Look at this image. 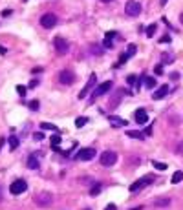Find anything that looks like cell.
<instances>
[{
  "mask_svg": "<svg viewBox=\"0 0 183 210\" xmlns=\"http://www.w3.org/2000/svg\"><path fill=\"white\" fill-rule=\"evenodd\" d=\"M95 84V75H92L90 79H88V82H86V86L81 90V93H79V99H84V97L90 93V90H92V86Z\"/></svg>",
  "mask_w": 183,
  "mask_h": 210,
  "instance_id": "4fadbf2b",
  "label": "cell"
},
{
  "mask_svg": "<svg viewBox=\"0 0 183 210\" xmlns=\"http://www.w3.org/2000/svg\"><path fill=\"white\" fill-rule=\"evenodd\" d=\"M126 80H128V84H137V77L136 75H128Z\"/></svg>",
  "mask_w": 183,
  "mask_h": 210,
  "instance_id": "836d02e7",
  "label": "cell"
},
{
  "mask_svg": "<svg viewBox=\"0 0 183 210\" xmlns=\"http://www.w3.org/2000/svg\"><path fill=\"white\" fill-rule=\"evenodd\" d=\"M156 29H158V26H156V24H150V26L146 28V37H154Z\"/></svg>",
  "mask_w": 183,
  "mask_h": 210,
  "instance_id": "484cf974",
  "label": "cell"
},
{
  "mask_svg": "<svg viewBox=\"0 0 183 210\" xmlns=\"http://www.w3.org/2000/svg\"><path fill=\"white\" fill-rule=\"evenodd\" d=\"M159 42H161V44H167V42H170V37H168V35H165V37L159 38Z\"/></svg>",
  "mask_w": 183,
  "mask_h": 210,
  "instance_id": "e575fe53",
  "label": "cell"
},
{
  "mask_svg": "<svg viewBox=\"0 0 183 210\" xmlns=\"http://www.w3.org/2000/svg\"><path fill=\"white\" fill-rule=\"evenodd\" d=\"M130 210H143V207H136V208H130Z\"/></svg>",
  "mask_w": 183,
  "mask_h": 210,
  "instance_id": "ee69618b",
  "label": "cell"
},
{
  "mask_svg": "<svg viewBox=\"0 0 183 210\" xmlns=\"http://www.w3.org/2000/svg\"><path fill=\"white\" fill-rule=\"evenodd\" d=\"M94 157H95V150H94V148H82V150H79L77 155H75L77 161H92Z\"/></svg>",
  "mask_w": 183,
  "mask_h": 210,
  "instance_id": "30bf717a",
  "label": "cell"
},
{
  "mask_svg": "<svg viewBox=\"0 0 183 210\" xmlns=\"http://www.w3.org/2000/svg\"><path fill=\"white\" fill-rule=\"evenodd\" d=\"M0 201H2V186H0Z\"/></svg>",
  "mask_w": 183,
  "mask_h": 210,
  "instance_id": "bcb514c9",
  "label": "cell"
},
{
  "mask_svg": "<svg viewBox=\"0 0 183 210\" xmlns=\"http://www.w3.org/2000/svg\"><path fill=\"white\" fill-rule=\"evenodd\" d=\"M59 82H61V84H66V86L73 84V82H75V75H73V71H70V70H62L61 73H59Z\"/></svg>",
  "mask_w": 183,
  "mask_h": 210,
  "instance_id": "9c48e42d",
  "label": "cell"
},
{
  "mask_svg": "<svg viewBox=\"0 0 183 210\" xmlns=\"http://www.w3.org/2000/svg\"><path fill=\"white\" fill-rule=\"evenodd\" d=\"M102 190V185L101 183H94V186L90 188V195H99Z\"/></svg>",
  "mask_w": 183,
  "mask_h": 210,
  "instance_id": "e0dca14e",
  "label": "cell"
},
{
  "mask_svg": "<svg viewBox=\"0 0 183 210\" xmlns=\"http://www.w3.org/2000/svg\"><path fill=\"white\" fill-rule=\"evenodd\" d=\"M86 122H88V117H77V119H75V126H77V128H82Z\"/></svg>",
  "mask_w": 183,
  "mask_h": 210,
  "instance_id": "d4e9b609",
  "label": "cell"
},
{
  "mask_svg": "<svg viewBox=\"0 0 183 210\" xmlns=\"http://www.w3.org/2000/svg\"><path fill=\"white\" fill-rule=\"evenodd\" d=\"M123 93H128V92H124V90H117L115 93H112V97H110V108H117L119 106V102H121L123 99Z\"/></svg>",
  "mask_w": 183,
  "mask_h": 210,
  "instance_id": "8fae6325",
  "label": "cell"
},
{
  "mask_svg": "<svg viewBox=\"0 0 183 210\" xmlns=\"http://www.w3.org/2000/svg\"><path fill=\"white\" fill-rule=\"evenodd\" d=\"M90 51H92V53H95V55H101V53H102L101 46H97V44H94V46L90 48Z\"/></svg>",
  "mask_w": 183,
  "mask_h": 210,
  "instance_id": "f1b7e54d",
  "label": "cell"
},
{
  "mask_svg": "<svg viewBox=\"0 0 183 210\" xmlns=\"http://www.w3.org/2000/svg\"><path fill=\"white\" fill-rule=\"evenodd\" d=\"M102 2H112V0H102Z\"/></svg>",
  "mask_w": 183,
  "mask_h": 210,
  "instance_id": "7dc6e473",
  "label": "cell"
},
{
  "mask_svg": "<svg viewBox=\"0 0 183 210\" xmlns=\"http://www.w3.org/2000/svg\"><path fill=\"white\" fill-rule=\"evenodd\" d=\"M11 15V11L9 9H6V11H2V17H9Z\"/></svg>",
  "mask_w": 183,
  "mask_h": 210,
  "instance_id": "b9f144b4",
  "label": "cell"
},
{
  "mask_svg": "<svg viewBox=\"0 0 183 210\" xmlns=\"http://www.w3.org/2000/svg\"><path fill=\"white\" fill-rule=\"evenodd\" d=\"M112 46H114V40H108V38H104V42H102V48H104V49H112Z\"/></svg>",
  "mask_w": 183,
  "mask_h": 210,
  "instance_id": "f546056e",
  "label": "cell"
},
{
  "mask_svg": "<svg viewBox=\"0 0 183 210\" xmlns=\"http://www.w3.org/2000/svg\"><path fill=\"white\" fill-rule=\"evenodd\" d=\"M152 166H154L156 170H161V172L168 168V165H165V163H159V161H152Z\"/></svg>",
  "mask_w": 183,
  "mask_h": 210,
  "instance_id": "603a6c76",
  "label": "cell"
},
{
  "mask_svg": "<svg viewBox=\"0 0 183 210\" xmlns=\"http://www.w3.org/2000/svg\"><path fill=\"white\" fill-rule=\"evenodd\" d=\"M134 117H136V122H137V124H145V122H148V115H146V112H145V108L136 110Z\"/></svg>",
  "mask_w": 183,
  "mask_h": 210,
  "instance_id": "7c38bea8",
  "label": "cell"
},
{
  "mask_svg": "<svg viewBox=\"0 0 183 210\" xmlns=\"http://www.w3.org/2000/svg\"><path fill=\"white\" fill-rule=\"evenodd\" d=\"M154 71H156V75H161V73H163V68H161V64H159V66H156V70H154Z\"/></svg>",
  "mask_w": 183,
  "mask_h": 210,
  "instance_id": "8d00e7d4",
  "label": "cell"
},
{
  "mask_svg": "<svg viewBox=\"0 0 183 210\" xmlns=\"http://www.w3.org/2000/svg\"><path fill=\"white\" fill-rule=\"evenodd\" d=\"M6 53H7V49L4 46H0V55H6Z\"/></svg>",
  "mask_w": 183,
  "mask_h": 210,
  "instance_id": "7bdbcfd3",
  "label": "cell"
},
{
  "mask_svg": "<svg viewBox=\"0 0 183 210\" xmlns=\"http://www.w3.org/2000/svg\"><path fill=\"white\" fill-rule=\"evenodd\" d=\"M28 168H31V170H39L41 168V163H39V159H37V155H29L28 157Z\"/></svg>",
  "mask_w": 183,
  "mask_h": 210,
  "instance_id": "9a60e30c",
  "label": "cell"
},
{
  "mask_svg": "<svg viewBox=\"0 0 183 210\" xmlns=\"http://www.w3.org/2000/svg\"><path fill=\"white\" fill-rule=\"evenodd\" d=\"M17 146H19V137L11 135V137H9V148H11V150H17Z\"/></svg>",
  "mask_w": 183,
  "mask_h": 210,
  "instance_id": "cb8c5ba5",
  "label": "cell"
},
{
  "mask_svg": "<svg viewBox=\"0 0 183 210\" xmlns=\"http://www.w3.org/2000/svg\"><path fill=\"white\" fill-rule=\"evenodd\" d=\"M168 93V86L167 84H163V86H159L154 93H152V99H156V101H159V99H163V97Z\"/></svg>",
  "mask_w": 183,
  "mask_h": 210,
  "instance_id": "5bb4252c",
  "label": "cell"
},
{
  "mask_svg": "<svg viewBox=\"0 0 183 210\" xmlns=\"http://www.w3.org/2000/svg\"><path fill=\"white\" fill-rule=\"evenodd\" d=\"M181 181H183V172L181 170H176V172L172 174V183L178 185V183H181Z\"/></svg>",
  "mask_w": 183,
  "mask_h": 210,
  "instance_id": "ac0fdd59",
  "label": "cell"
},
{
  "mask_svg": "<svg viewBox=\"0 0 183 210\" xmlns=\"http://www.w3.org/2000/svg\"><path fill=\"white\" fill-rule=\"evenodd\" d=\"M180 22H181V24H183V13H181V15H180Z\"/></svg>",
  "mask_w": 183,
  "mask_h": 210,
  "instance_id": "f6af8a7d",
  "label": "cell"
},
{
  "mask_svg": "<svg viewBox=\"0 0 183 210\" xmlns=\"http://www.w3.org/2000/svg\"><path fill=\"white\" fill-rule=\"evenodd\" d=\"M104 210H117V208H115L114 203H110V205H106V208H104Z\"/></svg>",
  "mask_w": 183,
  "mask_h": 210,
  "instance_id": "ab89813d",
  "label": "cell"
},
{
  "mask_svg": "<svg viewBox=\"0 0 183 210\" xmlns=\"http://www.w3.org/2000/svg\"><path fill=\"white\" fill-rule=\"evenodd\" d=\"M136 51H137V48H136V44H130V46H128V51H126V55H128V57H132V55H134Z\"/></svg>",
  "mask_w": 183,
  "mask_h": 210,
  "instance_id": "4dcf8cb0",
  "label": "cell"
},
{
  "mask_svg": "<svg viewBox=\"0 0 183 210\" xmlns=\"http://www.w3.org/2000/svg\"><path fill=\"white\" fill-rule=\"evenodd\" d=\"M126 135H128V137H132V139H145V137H143L145 134L136 132V130H128V132H126Z\"/></svg>",
  "mask_w": 183,
  "mask_h": 210,
  "instance_id": "7402d4cb",
  "label": "cell"
},
{
  "mask_svg": "<svg viewBox=\"0 0 183 210\" xmlns=\"http://www.w3.org/2000/svg\"><path fill=\"white\" fill-rule=\"evenodd\" d=\"M124 13H126L128 17H137V15L141 13V4L136 2V0H128V2L124 4Z\"/></svg>",
  "mask_w": 183,
  "mask_h": 210,
  "instance_id": "7a4b0ae2",
  "label": "cell"
},
{
  "mask_svg": "<svg viewBox=\"0 0 183 210\" xmlns=\"http://www.w3.org/2000/svg\"><path fill=\"white\" fill-rule=\"evenodd\" d=\"M37 84H39V80H35V79H31V80H29V88H35Z\"/></svg>",
  "mask_w": 183,
  "mask_h": 210,
  "instance_id": "74e56055",
  "label": "cell"
},
{
  "mask_svg": "<svg viewBox=\"0 0 183 210\" xmlns=\"http://www.w3.org/2000/svg\"><path fill=\"white\" fill-rule=\"evenodd\" d=\"M115 161H117V153L115 152H112V150L102 152V155H101V165L102 166H114Z\"/></svg>",
  "mask_w": 183,
  "mask_h": 210,
  "instance_id": "5b68a950",
  "label": "cell"
},
{
  "mask_svg": "<svg viewBox=\"0 0 183 210\" xmlns=\"http://www.w3.org/2000/svg\"><path fill=\"white\" fill-rule=\"evenodd\" d=\"M41 128L42 130H51V132H59V128L51 122H41Z\"/></svg>",
  "mask_w": 183,
  "mask_h": 210,
  "instance_id": "44dd1931",
  "label": "cell"
},
{
  "mask_svg": "<svg viewBox=\"0 0 183 210\" xmlns=\"http://www.w3.org/2000/svg\"><path fill=\"white\" fill-rule=\"evenodd\" d=\"M110 88H112V80H106V82L99 84V86L94 90V97H92V101H90V102H94V101H95V97H101V95H104V93H108V92H110Z\"/></svg>",
  "mask_w": 183,
  "mask_h": 210,
  "instance_id": "ba28073f",
  "label": "cell"
},
{
  "mask_svg": "<svg viewBox=\"0 0 183 210\" xmlns=\"http://www.w3.org/2000/svg\"><path fill=\"white\" fill-rule=\"evenodd\" d=\"M143 134H145V135H152V128H150V126H148V128H145V132H143Z\"/></svg>",
  "mask_w": 183,
  "mask_h": 210,
  "instance_id": "60d3db41",
  "label": "cell"
},
{
  "mask_svg": "<svg viewBox=\"0 0 183 210\" xmlns=\"http://www.w3.org/2000/svg\"><path fill=\"white\" fill-rule=\"evenodd\" d=\"M176 152H178V153H183V141H181V143H180V144H178V148H176Z\"/></svg>",
  "mask_w": 183,
  "mask_h": 210,
  "instance_id": "f35d334b",
  "label": "cell"
},
{
  "mask_svg": "<svg viewBox=\"0 0 183 210\" xmlns=\"http://www.w3.org/2000/svg\"><path fill=\"white\" fill-rule=\"evenodd\" d=\"M115 37H117L115 31H106V35H104V38H108V40H114Z\"/></svg>",
  "mask_w": 183,
  "mask_h": 210,
  "instance_id": "d6a6232c",
  "label": "cell"
},
{
  "mask_svg": "<svg viewBox=\"0 0 183 210\" xmlns=\"http://www.w3.org/2000/svg\"><path fill=\"white\" fill-rule=\"evenodd\" d=\"M152 181H154V177H152V175H145V177H141V179H137L136 183H132L128 190H130V192H139V190H143L146 185H150Z\"/></svg>",
  "mask_w": 183,
  "mask_h": 210,
  "instance_id": "3957f363",
  "label": "cell"
},
{
  "mask_svg": "<svg viewBox=\"0 0 183 210\" xmlns=\"http://www.w3.org/2000/svg\"><path fill=\"white\" fill-rule=\"evenodd\" d=\"M33 201H35V205L46 208V207H50V205L53 203V197H51V194H48V192H41V194H37V195L33 197Z\"/></svg>",
  "mask_w": 183,
  "mask_h": 210,
  "instance_id": "6da1fadb",
  "label": "cell"
},
{
  "mask_svg": "<svg viewBox=\"0 0 183 210\" xmlns=\"http://www.w3.org/2000/svg\"><path fill=\"white\" fill-rule=\"evenodd\" d=\"M53 46H55V49H57L59 55H66L68 49H70V42H68L66 38H62V37H55V38H53Z\"/></svg>",
  "mask_w": 183,
  "mask_h": 210,
  "instance_id": "277c9868",
  "label": "cell"
},
{
  "mask_svg": "<svg viewBox=\"0 0 183 210\" xmlns=\"http://www.w3.org/2000/svg\"><path fill=\"white\" fill-rule=\"evenodd\" d=\"M17 93H19L20 97H24V95H26V86L19 84V86H17Z\"/></svg>",
  "mask_w": 183,
  "mask_h": 210,
  "instance_id": "1f68e13d",
  "label": "cell"
},
{
  "mask_svg": "<svg viewBox=\"0 0 183 210\" xmlns=\"http://www.w3.org/2000/svg\"><path fill=\"white\" fill-rule=\"evenodd\" d=\"M62 141V137H59V135H53L51 137V148H55V146H59V143Z\"/></svg>",
  "mask_w": 183,
  "mask_h": 210,
  "instance_id": "83f0119b",
  "label": "cell"
},
{
  "mask_svg": "<svg viewBox=\"0 0 183 210\" xmlns=\"http://www.w3.org/2000/svg\"><path fill=\"white\" fill-rule=\"evenodd\" d=\"M28 190V183L24 181V179H17V181H13L11 183V186H9V192L13 194V195H19L22 192Z\"/></svg>",
  "mask_w": 183,
  "mask_h": 210,
  "instance_id": "52a82bcc",
  "label": "cell"
},
{
  "mask_svg": "<svg viewBox=\"0 0 183 210\" xmlns=\"http://www.w3.org/2000/svg\"><path fill=\"white\" fill-rule=\"evenodd\" d=\"M33 137H35L37 141H42V139H44V135H42L41 132H37V134H33Z\"/></svg>",
  "mask_w": 183,
  "mask_h": 210,
  "instance_id": "d590c367",
  "label": "cell"
},
{
  "mask_svg": "<svg viewBox=\"0 0 183 210\" xmlns=\"http://www.w3.org/2000/svg\"><path fill=\"white\" fill-rule=\"evenodd\" d=\"M145 86H146L148 90L156 88V79H154V77H145Z\"/></svg>",
  "mask_w": 183,
  "mask_h": 210,
  "instance_id": "ffe728a7",
  "label": "cell"
},
{
  "mask_svg": "<svg viewBox=\"0 0 183 210\" xmlns=\"http://www.w3.org/2000/svg\"><path fill=\"white\" fill-rule=\"evenodd\" d=\"M108 121L112 122V126H126V124H128L124 119H121V117H115V115H110V117H108Z\"/></svg>",
  "mask_w": 183,
  "mask_h": 210,
  "instance_id": "2e32d148",
  "label": "cell"
},
{
  "mask_svg": "<svg viewBox=\"0 0 183 210\" xmlns=\"http://www.w3.org/2000/svg\"><path fill=\"white\" fill-rule=\"evenodd\" d=\"M41 26H42V28H46V29L55 28V26H57V15H53V13H46V15H42V17H41Z\"/></svg>",
  "mask_w": 183,
  "mask_h": 210,
  "instance_id": "8992f818",
  "label": "cell"
},
{
  "mask_svg": "<svg viewBox=\"0 0 183 210\" xmlns=\"http://www.w3.org/2000/svg\"><path fill=\"white\" fill-rule=\"evenodd\" d=\"M28 106H29V110L37 112V110H39V106H41V102H39V101H31V102H28Z\"/></svg>",
  "mask_w": 183,
  "mask_h": 210,
  "instance_id": "4316f807",
  "label": "cell"
},
{
  "mask_svg": "<svg viewBox=\"0 0 183 210\" xmlns=\"http://www.w3.org/2000/svg\"><path fill=\"white\" fill-rule=\"evenodd\" d=\"M170 205V199L168 197H163V199H156L154 201V207H168Z\"/></svg>",
  "mask_w": 183,
  "mask_h": 210,
  "instance_id": "d6986e66",
  "label": "cell"
}]
</instances>
